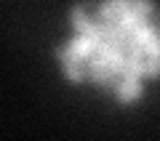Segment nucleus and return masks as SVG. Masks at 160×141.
Returning <instances> with one entry per match:
<instances>
[{
    "mask_svg": "<svg viewBox=\"0 0 160 141\" xmlns=\"http://www.w3.org/2000/svg\"><path fill=\"white\" fill-rule=\"evenodd\" d=\"M83 72H86V80L93 85H99L102 90H115V85H118V75H115V69L109 67L104 59L99 56H91L86 64H83Z\"/></svg>",
    "mask_w": 160,
    "mask_h": 141,
    "instance_id": "obj_1",
    "label": "nucleus"
},
{
    "mask_svg": "<svg viewBox=\"0 0 160 141\" xmlns=\"http://www.w3.org/2000/svg\"><path fill=\"white\" fill-rule=\"evenodd\" d=\"M69 27H72L75 35H83V37L93 40V43H99V27L96 22L91 19V11L86 8V3H78V6L69 8Z\"/></svg>",
    "mask_w": 160,
    "mask_h": 141,
    "instance_id": "obj_2",
    "label": "nucleus"
},
{
    "mask_svg": "<svg viewBox=\"0 0 160 141\" xmlns=\"http://www.w3.org/2000/svg\"><path fill=\"white\" fill-rule=\"evenodd\" d=\"M144 96V80L142 77H120L118 85H115V101L120 107H128L136 99Z\"/></svg>",
    "mask_w": 160,
    "mask_h": 141,
    "instance_id": "obj_3",
    "label": "nucleus"
},
{
    "mask_svg": "<svg viewBox=\"0 0 160 141\" xmlns=\"http://www.w3.org/2000/svg\"><path fill=\"white\" fill-rule=\"evenodd\" d=\"M53 56L59 59L62 75H64V77H67L72 85H83V83H86V72H83V64H78V61H75V59H72V56H69V53L62 48V45H59V48H53Z\"/></svg>",
    "mask_w": 160,
    "mask_h": 141,
    "instance_id": "obj_4",
    "label": "nucleus"
},
{
    "mask_svg": "<svg viewBox=\"0 0 160 141\" xmlns=\"http://www.w3.org/2000/svg\"><path fill=\"white\" fill-rule=\"evenodd\" d=\"M62 48H64V51H67L78 64H86L88 59L93 56V40L83 37V35H72V37L62 45Z\"/></svg>",
    "mask_w": 160,
    "mask_h": 141,
    "instance_id": "obj_5",
    "label": "nucleus"
},
{
    "mask_svg": "<svg viewBox=\"0 0 160 141\" xmlns=\"http://www.w3.org/2000/svg\"><path fill=\"white\" fill-rule=\"evenodd\" d=\"M158 75H160V59H144V75L142 77L158 80Z\"/></svg>",
    "mask_w": 160,
    "mask_h": 141,
    "instance_id": "obj_6",
    "label": "nucleus"
}]
</instances>
